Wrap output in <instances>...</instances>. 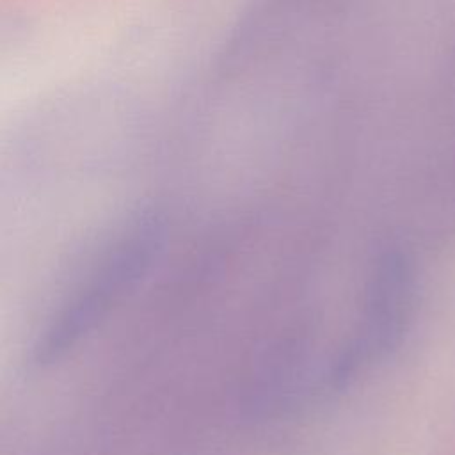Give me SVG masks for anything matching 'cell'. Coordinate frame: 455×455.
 <instances>
[{
	"label": "cell",
	"mask_w": 455,
	"mask_h": 455,
	"mask_svg": "<svg viewBox=\"0 0 455 455\" xmlns=\"http://www.w3.org/2000/svg\"><path fill=\"white\" fill-rule=\"evenodd\" d=\"M165 236V219L155 210L133 219L39 334L32 354L34 363L48 366L68 355L148 274Z\"/></svg>",
	"instance_id": "6da1fadb"
},
{
	"label": "cell",
	"mask_w": 455,
	"mask_h": 455,
	"mask_svg": "<svg viewBox=\"0 0 455 455\" xmlns=\"http://www.w3.org/2000/svg\"><path fill=\"white\" fill-rule=\"evenodd\" d=\"M412 265L400 251L386 252L373 267L366 295L364 325L352 361L382 357L400 341L412 302Z\"/></svg>",
	"instance_id": "7a4b0ae2"
}]
</instances>
